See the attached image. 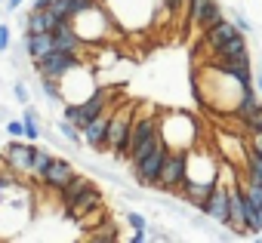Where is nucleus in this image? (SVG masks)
<instances>
[{
	"mask_svg": "<svg viewBox=\"0 0 262 243\" xmlns=\"http://www.w3.org/2000/svg\"><path fill=\"white\" fill-rule=\"evenodd\" d=\"M7 136L10 139H25V124L22 120H7Z\"/></svg>",
	"mask_w": 262,
	"mask_h": 243,
	"instance_id": "c85d7f7f",
	"label": "nucleus"
},
{
	"mask_svg": "<svg viewBox=\"0 0 262 243\" xmlns=\"http://www.w3.org/2000/svg\"><path fill=\"white\" fill-rule=\"evenodd\" d=\"M74 173H77V169H74V163H71V160H65V157H53V160H50V166H47V169H43V176H40V185L59 194V188H62Z\"/></svg>",
	"mask_w": 262,
	"mask_h": 243,
	"instance_id": "9b49d317",
	"label": "nucleus"
},
{
	"mask_svg": "<svg viewBox=\"0 0 262 243\" xmlns=\"http://www.w3.org/2000/svg\"><path fill=\"white\" fill-rule=\"evenodd\" d=\"M13 95H16L22 105H28V89H25V83H16V86H13Z\"/></svg>",
	"mask_w": 262,
	"mask_h": 243,
	"instance_id": "2f4dec72",
	"label": "nucleus"
},
{
	"mask_svg": "<svg viewBox=\"0 0 262 243\" xmlns=\"http://www.w3.org/2000/svg\"><path fill=\"white\" fill-rule=\"evenodd\" d=\"M22 43H25L28 59L34 62V59H40L43 53H50V50H53V34H25V37H22Z\"/></svg>",
	"mask_w": 262,
	"mask_h": 243,
	"instance_id": "f3484780",
	"label": "nucleus"
},
{
	"mask_svg": "<svg viewBox=\"0 0 262 243\" xmlns=\"http://www.w3.org/2000/svg\"><path fill=\"white\" fill-rule=\"evenodd\" d=\"M244 56H250V43H247V34L244 31H237L231 40H225L210 59H244Z\"/></svg>",
	"mask_w": 262,
	"mask_h": 243,
	"instance_id": "4468645a",
	"label": "nucleus"
},
{
	"mask_svg": "<svg viewBox=\"0 0 262 243\" xmlns=\"http://www.w3.org/2000/svg\"><path fill=\"white\" fill-rule=\"evenodd\" d=\"M99 4H105V0H99Z\"/></svg>",
	"mask_w": 262,
	"mask_h": 243,
	"instance_id": "58836bf2",
	"label": "nucleus"
},
{
	"mask_svg": "<svg viewBox=\"0 0 262 243\" xmlns=\"http://www.w3.org/2000/svg\"><path fill=\"white\" fill-rule=\"evenodd\" d=\"M56 130H59V136H62L68 145H83V133L71 124V120H65V117H62L59 124H56Z\"/></svg>",
	"mask_w": 262,
	"mask_h": 243,
	"instance_id": "412c9836",
	"label": "nucleus"
},
{
	"mask_svg": "<svg viewBox=\"0 0 262 243\" xmlns=\"http://www.w3.org/2000/svg\"><path fill=\"white\" fill-rule=\"evenodd\" d=\"M234 25H237V31H244V34H250L253 31V25H250V19L244 16V13H234V19H231Z\"/></svg>",
	"mask_w": 262,
	"mask_h": 243,
	"instance_id": "c756f323",
	"label": "nucleus"
},
{
	"mask_svg": "<svg viewBox=\"0 0 262 243\" xmlns=\"http://www.w3.org/2000/svg\"><path fill=\"white\" fill-rule=\"evenodd\" d=\"M167 154H170L167 142H164V139H158V142H155V148H151L139 163H133V179H136V185H139V188H158V179H161V169H164Z\"/></svg>",
	"mask_w": 262,
	"mask_h": 243,
	"instance_id": "f03ea898",
	"label": "nucleus"
},
{
	"mask_svg": "<svg viewBox=\"0 0 262 243\" xmlns=\"http://www.w3.org/2000/svg\"><path fill=\"white\" fill-rule=\"evenodd\" d=\"M185 179H188V151H170L167 160H164L161 179H158V191L179 194L182 185H185Z\"/></svg>",
	"mask_w": 262,
	"mask_h": 243,
	"instance_id": "20e7f679",
	"label": "nucleus"
},
{
	"mask_svg": "<svg viewBox=\"0 0 262 243\" xmlns=\"http://www.w3.org/2000/svg\"><path fill=\"white\" fill-rule=\"evenodd\" d=\"M86 59L83 56H77V53H62V50H50V53H43L40 59H34L31 65H34V71H37V77H53V80H62L68 71H74L77 65H83Z\"/></svg>",
	"mask_w": 262,
	"mask_h": 243,
	"instance_id": "7ed1b4c3",
	"label": "nucleus"
},
{
	"mask_svg": "<svg viewBox=\"0 0 262 243\" xmlns=\"http://www.w3.org/2000/svg\"><path fill=\"white\" fill-rule=\"evenodd\" d=\"M182 7H188V0H182Z\"/></svg>",
	"mask_w": 262,
	"mask_h": 243,
	"instance_id": "4c0bfd02",
	"label": "nucleus"
},
{
	"mask_svg": "<svg viewBox=\"0 0 262 243\" xmlns=\"http://www.w3.org/2000/svg\"><path fill=\"white\" fill-rule=\"evenodd\" d=\"M10 46H13V31H10L7 22H0V56L10 53Z\"/></svg>",
	"mask_w": 262,
	"mask_h": 243,
	"instance_id": "cd10ccee",
	"label": "nucleus"
},
{
	"mask_svg": "<svg viewBox=\"0 0 262 243\" xmlns=\"http://www.w3.org/2000/svg\"><path fill=\"white\" fill-rule=\"evenodd\" d=\"M53 4V0H34V4H31V10H47Z\"/></svg>",
	"mask_w": 262,
	"mask_h": 243,
	"instance_id": "f704fd0d",
	"label": "nucleus"
},
{
	"mask_svg": "<svg viewBox=\"0 0 262 243\" xmlns=\"http://www.w3.org/2000/svg\"><path fill=\"white\" fill-rule=\"evenodd\" d=\"M105 203V197H102V191L96 188V185H90L83 194H77L68 206H62V215L68 218V222H77L80 215H86L90 209H96V206H102Z\"/></svg>",
	"mask_w": 262,
	"mask_h": 243,
	"instance_id": "9d476101",
	"label": "nucleus"
},
{
	"mask_svg": "<svg viewBox=\"0 0 262 243\" xmlns=\"http://www.w3.org/2000/svg\"><path fill=\"white\" fill-rule=\"evenodd\" d=\"M253 148H256V151L262 154V133H259V136H253Z\"/></svg>",
	"mask_w": 262,
	"mask_h": 243,
	"instance_id": "e433bc0d",
	"label": "nucleus"
},
{
	"mask_svg": "<svg viewBox=\"0 0 262 243\" xmlns=\"http://www.w3.org/2000/svg\"><path fill=\"white\" fill-rule=\"evenodd\" d=\"M244 130H247L250 136H259V133H262V105H259L247 120H244Z\"/></svg>",
	"mask_w": 262,
	"mask_h": 243,
	"instance_id": "a878e982",
	"label": "nucleus"
},
{
	"mask_svg": "<svg viewBox=\"0 0 262 243\" xmlns=\"http://www.w3.org/2000/svg\"><path fill=\"white\" fill-rule=\"evenodd\" d=\"M198 212L210 215V218H213V225H222V228H228V225H231V206H228V185L216 182L213 194H210V197L204 200V206H201Z\"/></svg>",
	"mask_w": 262,
	"mask_h": 243,
	"instance_id": "39448f33",
	"label": "nucleus"
},
{
	"mask_svg": "<svg viewBox=\"0 0 262 243\" xmlns=\"http://www.w3.org/2000/svg\"><path fill=\"white\" fill-rule=\"evenodd\" d=\"M40 89L50 102H62V80H53V77H40Z\"/></svg>",
	"mask_w": 262,
	"mask_h": 243,
	"instance_id": "393cba45",
	"label": "nucleus"
},
{
	"mask_svg": "<svg viewBox=\"0 0 262 243\" xmlns=\"http://www.w3.org/2000/svg\"><path fill=\"white\" fill-rule=\"evenodd\" d=\"M62 19H56L50 10H31L25 16V34H50Z\"/></svg>",
	"mask_w": 262,
	"mask_h": 243,
	"instance_id": "ddd939ff",
	"label": "nucleus"
},
{
	"mask_svg": "<svg viewBox=\"0 0 262 243\" xmlns=\"http://www.w3.org/2000/svg\"><path fill=\"white\" fill-rule=\"evenodd\" d=\"M126 225L133 228V231H148V218H145L142 212H136V209L126 212Z\"/></svg>",
	"mask_w": 262,
	"mask_h": 243,
	"instance_id": "bb28decb",
	"label": "nucleus"
},
{
	"mask_svg": "<svg viewBox=\"0 0 262 243\" xmlns=\"http://www.w3.org/2000/svg\"><path fill=\"white\" fill-rule=\"evenodd\" d=\"M53 50H62V53H77V56H83V50H86V40L74 31V25H71V19H62L53 31Z\"/></svg>",
	"mask_w": 262,
	"mask_h": 243,
	"instance_id": "0eeeda50",
	"label": "nucleus"
},
{
	"mask_svg": "<svg viewBox=\"0 0 262 243\" xmlns=\"http://www.w3.org/2000/svg\"><path fill=\"white\" fill-rule=\"evenodd\" d=\"M188 179L194 182H219V160L201 151H188Z\"/></svg>",
	"mask_w": 262,
	"mask_h": 243,
	"instance_id": "1a4fd4ad",
	"label": "nucleus"
},
{
	"mask_svg": "<svg viewBox=\"0 0 262 243\" xmlns=\"http://www.w3.org/2000/svg\"><path fill=\"white\" fill-rule=\"evenodd\" d=\"M22 124H25V139L37 145V142H40V136H43V127H40V114H37V108L25 105V114H22Z\"/></svg>",
	"mask_w": 262,
	"mask_h": 243,
	"instance_id": "a211bd4d",
	"label": "nucleus"
},
{
	"mask_svg": "<svg viewBox=\"0 0 262 243\" xmlns=\"http://www.w3.org/2000/svg\"><path fill=\"white\" fill-rule=\"evenodd\" d=\"M53 157H56L53 151H47V148H37V151H34V160H31V173H28V176L40 179V176H43V169L50 166V160H53Z\"/></svg>",
	"mask_w": 262,
	"mask_h": 243,
	"instance_id": "5701e85b",
	"label": "nucleus"
},
{
	"mask_svg": "<svg viewBox=\"0 0 262 243\" xmlns=\"http://www.w3.org/2000/svg\"><path fill=\"white\" fill-rule=\"evenodd\" d=\"M234 34H237V25H234L231 19H219V22H216L213 28L201 31V40H204V50H207V53L213 56V53H216V50H219V46H222L225 40H231Z\"/></svg>",
	"mask_w": 262,
	"mask_h": 243,
	"instance_id": "f8f14e48",
	"label": "nucleus"
},
{
	"mask_svg": "<svg viewBox=\"0 0 262 243\" xmlns=\"http://www.w3.org/2000/svg\"><path fill=\"white\" fill-rule=\"evenodd\" d=\"M253 86H256V92H262V68L253 74Z\"/></svg>",
	"mask_w": 262,
	"mask_h": 243,
	"instance_id": "72a5a7b5",
	"label": "nucleus"
},
{
	"mask_svg": "<svg viewBox=\"0 0 262 243\" xmlns=\"http://www.w3.org/2000/svg\"><path fill=\"white\" fill-rule=\"evenodd\" d=\"M210 4H213V0H188V7H185V22H188V28H198L204 10H207Z\"/></svg>",
	"mask_w": 262,
	"mask_h": 243,
	"instance_id": "4be33fe9",
	"label": "nucleus"
},
{
	"mask_svg": "<svg viewBox=\"0 0 262 243\" xmlns=\"http://www.w3.org/2000/svg\"><path fill=\"white\" fill-rule=\"evenodd\" d=\"M96 4H99V0H65V19H74V16H80V13L93 10Z\"/></svg>",
	"mask_w": 262,
	"mask_h": 243,
	"instance_id": "b1692460",
	"label": "nucleus"
},
{
	"mask_svg": "<svg viewBox=\"0 0 262 243\" xmlns=\"http://www.w3.org/2000/svg\"><path fill=\"white\" fill-rule=\"evenodd\" d=\"M148 240V231H133L129 234V243H145Z\"/></svg>",
	"mask_w": 262,
	"mask_h": 243,
	"instance_id": "473e14b6",
	"label": "nucleus"
},
{
	"mask_svg": "<svg viewBox=\"0 0 262 243\" xmlns=\"http://www.w3.org/2000/svg\"><path fill=\"white\" fill-rule=\"evenodd\" d=\"M133 105H120L114 108L111 120H108V130H105V157H114V160H126V136H129V127H133Z\"/></svg>",
	"mask_w": 262,
	"mask_h": 243,
	"instance_id": "f257e3e1",
	"label": "nucleus"
},
{
	"mask_svg": "<svg viewBox=\"0 0 262 243\" xmlns=\"http://www.w3.org/2000/svg\"><path fill=\"white\" fill-rule=\"evenodd\" d=\"M22 4H25V0H7V7H10V13H16V10H22Z\"/></svg>",
	"mask_w": 262,
	"mask_h": 243,
	"instance_id": "c9c22d12",
	"label": "nucleus"
},
{
	"mask_svg": "<svg viewBox=\"0 0 262 243\" xmlns=\"http://www.w3.org/2000/svg\"><path fill=\"white\" fill-rule=\"evenodd\" d=\"M219 19H225V10H222V4H219V0H213V4L204 10L201 22H198V31H207V28H213Z\"/></svg>",
	"mask_w": 262,
	"mask_h": 243,
	"instance_id": "6ab92c4d",
	"label": "nucleus"
},
{
	"mask_svg": "<svg viewBox=\"0 0 262 243\" xmlns=\"http://www.w3.org/2000/svg\"><path fill=\"white\" fill-rule=\"evenodd\" d=\"M111 114H114V105H108L102 114H96L90 124L83 127V145H86V148H93L96 154H102V151H105V130H108Z\"/></svg>",
	"mask_w": 262,
	"mask_h": 243,
	"instance_id": "6e6552de",
	"label": "nucleus"
},
{
	"mask_svg": "<svg viewBox=\"0 0 262 243\" xmlns=\"http://www.w3.org/2000/svg\"><path fill=\"white\" fill-rule=\"evenodd\" d=\"M37 145L28 139H10L7 151H4V163L16 173H31V160H34Z\"/></svg>",
	"mask_w": 262,
	"mask_h": 243,
	"instance_id": "423d86ee",
	"label": "nucleus"
},
{
	"mask_svg": "<svg viewBox=\"0 0 262 243\" xmlns=\"http://www.w3.org/2000/svg\"><path fill=\"white\" fill-rule=\"evenodd\" d=\"M90 185H96L90 176H83V173H74V176H71V179H68V182L59 188V203H62V206H68V203H71L77 194H83Z\"/></svg>",
	"mask_w": 262,
	"mask_h": 243,
	"instance_id": "2eb2a0df",
	"label": "nucleus"
},
{
	"mask_svg": "<svg viewBox=\"0 0 262 243\" xmlns=\"http://www.w3.org/2000/svg\"><path fill=\"white\" fill-rule=\"evenodd\" d=\"M83 240H90V243H117V240H120V234H117V222H114V218L99 222L96 228H90V231L83 234Z\"/></svg>",
	"mask_w": 262,
	"mask_h": 243,
	"instance_id": "dca6fc26",
	"label": "nucleus"
},
{
	"mask_svg": "<svg viewBox=\"0 0 262 243\" xmlns=\"http://www.w3.org/2000/svg\"><path fill=\"white\" fill-rule=\"evenodd\" d=\"M151 234H148V240H161V243H167V240H173V234H167L164 228H148Z\"/></svg>",
	"mask_w": 262,
	"mask_h": 243,
	"instance_id": "7c9ffc66",
	"label": "nucleus"
},
{
	"mask_svg": "<svg viewBox=\"0 0 262 243\" xmlns=\"http://www.w3.org/2000/svg\"><path fill=\"white\" fill-rule=\"evenodd\" d=\"M105 218H108V206L102 203V206H96V209H90L86 215H80V218H77L74 225H77L80 231H90V228H96V225H99V222H105Z\"/></svg>",
	"mask_w": 262,
	"mask_h": 243,
	"instance_id": "aec40b11",
	"label": "nucleus"
}]
</instances>
